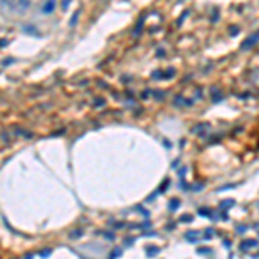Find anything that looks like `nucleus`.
Masks as SVG:
<instances>
[{
	"instance_id": "obj_1",
	"label": "nucleus",
	"mask_w": 259,
	"mask_h": 259,
	"mask_svg": "<svg viewBox=\"0 0 259 259\" xmlns=\"http://www.w3.org/2000/svg\"><path fill=\"white\" fill-rule=\"evenodd\" d=\"M258 40H259V33H256V35H252L249 40H245V41L242 43V48H249V47H251L254 41H258Z\"/></svg>"
},
{
	"instance_id": "obj_2",
	"label": "nucleus",
	"mask_w": 259,
	"mask_h": 259,
	"mask_svg": "<svg viewBox=\"0 0 259 259\" xmlns=\"http://www.w3.org/2000/svg\"><path fill=\"white\" fill-rule=\"evenodd\" d=\"M256 245H258V242H256V240H247V242H244V244L240 245V249H242V251H247V249L256 247Z\"/></svg>"
},
{
	"instance_id": "obj_3",
	"label": "nucleus",
	"mask_w": 259,
	"mask_h": 259,
	"mask_svg": "<svg viewBox=\"0 0 259 259\" xmlns=\"http://www.w3.org/2000/svg\"><path fill=\"white\" fill-rule=\"evenodd\" d=\"M52 10H54V0H48L43 7V12H52Z\"/></svg>"
},
{
	"instance_id": "obj_4",
	"label": "nucleus",
	"mask_w": 259,
	"mask_h": 259,
	"mask_svg": "<svg viewBox=\"0 0 259 259\" xmlns=\"http://www.w3.org/2000/svg\"><path fill=\"white\" fill-rule=\"evenodd\" d=\"M178 207V200H171V204H169V209H176Z\"/></svg>"
},
{
	"instance_id": "obj_5",
	"label": "nucleus",
	"mask_w": 259,
	"mask_h": 259,
	"mask_svg": "<svg viewBox=\"0 0 259 259\" xmlns=\"http://www.w3.org/2000/svg\"><path fill=\"white\" fill-rule=\"evenodd\" d=\"M119 254H121V251H119V249H114V251L111 252V258H114V256H119Z\"/></svg>"
}]
</instances>
